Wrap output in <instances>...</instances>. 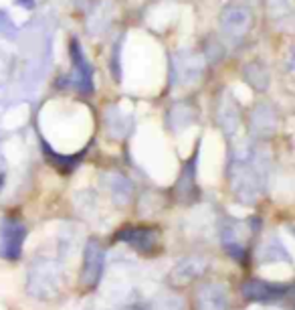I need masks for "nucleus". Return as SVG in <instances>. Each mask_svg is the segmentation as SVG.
Masks as SVG:
<instances>
[{
	"instance_id": "f257e3e1",
	"label": "nucleus",
	"mask_w": 295,
	"mask_h": 310,
	"mask_svg": "<svg viewBox=\"0 0 295 310\" xmlns=\"http://www.w3.org/2000/svg\"><path fill=\"white\" fill-rule=\"evenodd\" d=\"M285 286H273V284H267V282H261V280H251L243 286V294L249 298V300H277L285 294Z\"/></svg>"
},
{
	"instance_id": "7ed1b4c3",
	"label": "nucleus",
	"mask_w": 295,
	"mask_h": 310,
	"mask_svg": "<svg viewBox=\"0 0 295 310\" xmlns=\"http://www.w3.org/2000/svg\"><path fill=\"white\" fill-rule=\"evenodd\" d=\"M101 266H103V253L97 247V243L91 241L85 253V284H95L99 280Z\"/></svg>"
},
{
	"instance_id": "f03ea898",
	"label": "nucleus",
	"mask_w": 295,
	"mask_h": 310,
	"mask_svg": "<svg viewBox=\"0 0 295 310\" xmlns=\"http://www.w3.org/2000/svg\"><path fill=\"white\" fill-rule=\"evenodd\" d=\"M117 239L128 241L130 245H134L140 251H150L158 245V233L148 227H132V229H124L117 235Z\"/></svg>"
}]
</instances>
